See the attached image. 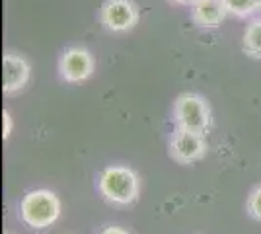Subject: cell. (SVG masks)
<instances>
[{
    "mask_svg": "<svg viewBox=\"0 0 261 234\" xmlns=\"http://www.w3.org/2000/svg\"><path fill=\"white\" fill-rule=\"evenodd\" d=\"M168 150L177 164H193L207 156V137L175 127V131L170 137V143H168Z\"/></svg>",
    "mask_w": 261,
    "mask_h": 234,
    "instance_id": "obj_5",
    "label": "cell"
},
{
    "mask_svg": "<svg viewBox=\"0 0 261 234\" xmlns=\"http://www.w3.org/2000/svg\"><path fill=\"white\" fill-rule=\"evenodd\" d=\"M61 215V201L49 190H33L20 201V219L35 230H45Z\"/></svg>",
    "mask_w": 261,
    "mask_h": 234,
    "instance_id": "obj_2",
    "label": "cell"
},
{
    "mask_svg": "<svg viewBox=\"0 0 261 234\" xmlns=\"http://www.w3.org/2000/svg\"><path fill=\"white\" fill-rule=\"evenodd\" d=\"M228 14L236 18H248L261 10V0H222Z\"/></svg>",
    "mask_w": 261,
    "mask_h": 234,
    "instance_id": "obj_10",
    "label": "cell"
},
{
    "mask_svg": "<svg viewBox=\"0 0 261 234\" xmlns=\"http://www.w3.org/2000/svg\"><path fill=\"white\" fill-rule=\"evenodd\" d=\"M96 61L84 47H68L59 59V74L68 84H80L92 76Z\"/></svg>",
    "mask_w": 261,
    "mask_h": 234,
    "instance_id": "obj_6",
    "label": "cell"
},
{
    "mask_svg": "<svg viewBox=\"0 0 261 234\" xmlns=\"http://www.w3.org/2000/svg\"><path fill=\"white\" fill-rule=\"evenodd\" d=\"M174 121L177 129L207 135L213 125V112L208 101L193 92L179 94L174 103Z\"/></svg>",
    "mask_w": 261,
    "mask_h": 234,
    "instance_id": "obj_3",
    "label": "cell"
},
{
    "mask_svg": "<svg viewBox=\"0 0 261 234\" xmlns=\"http://www.w3.org/2000/svg\"><path fill=\"white\" fill-rule=\"evenodd\" d=\"M174 4H181V6H193L197 0H172Z\"/></svg>",
    "mask_w": 261,
    "mask_h": 234,
    "instance_id": "obj_14",
    "label": "cell"
},
{
    "mask_svg": "<svg viewBox=\"0 0 261 234\" xmlns=\"http://www.w3.org/2000/svg\"><path fill=\"white\" fill-rule=\"evenodd\" d=\"M141 18L135 0H106L99 8V22L111 34H127Z\"/></svg>",
    "mask_w": 261,
    "mask_h": 234,
    "instance_id": "obj_4",
    "label": "cell"
},
{
    "mask_svg": "<svg viewBox=\"0 0 261 234\" xmlns=\"http://www.w3.org/2000/svg\"><path fill=\"white\" fill-rule=\"evenodd\" d=\"M98 234H130L129 230L121 228V226H103Z\"/></svg>",
    "mask_w": 261,
    "mask_h": 234,
    "instance_id": "obj_13",
    "label": "cell"
},
{
    "mask_svg": "<svg viewBox=\"0 0 261 234\" xmlns=\"http://www.w3.org/2000/svg\"><path fill=\"white\" fill-rule=\"evenodd\" d=\"M246 209H248V215L253 221H259L261 223V184L251 190L248 203H246Z\"/></svg>",
    "mask_w": 261,
    "mask_h": 234,
    "instance_id": "obj_11",
    "label": "cell"
},
{
    "mask_svg": "<svg viewBox=\"0 0 261 234\" xmlns=\"http://www.w3.org/2000/svg\"><path fill=\"white\" fill-rule=\"evenodd\" d=\"M242 51L248 57L261 59V20H253L246 28L242 37Z\"/></svg>",
    "mask_w": 261,
    "mask_h": 234,
    "instance_id": "obj_9",
    "label": "cell"
},
{
    "mask_svg": "<svg viewBox=\"0 0 261 234\" xmlns=\"http://www.w3.org/2000/svg\"><path fill=\"white\" fill-rule=\"evenodd\" d=\"M228 10L222 0H197L191 6V18L199 28L215 30L224 22Z\"/></svg>",
    "mask_w": 261,
    "mask_h": 234,
    "instance_id": "obj_8",
    "label": "cell"
},
{
    "mask_svg": "<svg viewBox=\"0 0 261 234\" xmlns=\"http://www.w3.org/2000/svg\"><path fill=\"white\" fill-rule=\"evenodd\" d=\"M98 190L108 203L117 207H127L139 199L141 179L133 168L113 164L101 170L98 178Z\"/></svg>",
    "mask_w": 261,
    "mask_h": 234,
    "instance_id": "obj_1",
    "label": "cell"
},
{
    "mask_svg": "<svg viewBox=\"0 0 261 234\" xmlns=\"http://www.w3.org/2000/svg\"><path fill=\"white\" fill-rule=\"evenodd\" d=\"M12 129H14V121H12V115L8 110L2 112V139L8 141L12 135Z\"/></svg>",
    "mask_w": 261,
    "mask_h": 234,
    "instance_id": "obj_12",
    "label": "cell"
},
{
    "mask_svg": "<svg viewBox=\"0 0 261 234\" xmlns=\"http://www.w3.org/2000/svg\"><path fill=\"white\" fill-rule=\"evenodd\" d=\"M2 70H4V86L2 92L6 96L16 94L30 82L32 76V67L25 61V57L16 55V53H6L2 59Z\"/></svg>",
    "mask_w": 261,
    "mask_h": 234,
    "instance_id": "obj_7",
    "label": "cell"
}]
</instances>
